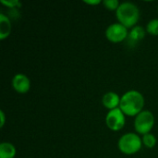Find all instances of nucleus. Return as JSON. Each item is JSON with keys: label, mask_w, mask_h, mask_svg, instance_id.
<instances>
[{"label": "nucleus", "mask_w": 158, "mask_h": 158, "mask_svg": "<svg viewBox=\"0 0 158 158\" xmlns=\"http://www.w3.org/2000/svg\"><path fill=\"white\" fill-rule=\"evenodd\" d=\"M16 155L17 149L14 144L8 142L0 143V158H15Z\"/></svg>", "instance_id": "11"}, {"label": "nucleus", "mask_w": 158, "mask_h": 158, "mask_svg": "<svg viewBox=\"0 0 158 158\" xmlns=\"http://www.w3.org/2000/svg\"><path fill=\"white\" fill-rule=\"evenodd\" d=\"M156 123L154 114L150 110H143L134 118V129L139 135L150 133Z\"/></svg>", "instance_id": "4"}, {"label": "nucleus", "mask_w": 158, "mask_h": 158, "mask_svg": "<svg viewBox=\"0 0 158 158\" xmlns=\"http://www.w3.org/2000/svg\"><path fill=\"white\" fill-rule=\"evenodd\" d=\"M6 123V115L4 110H0V128H3Z\"/></svg>", "instance_id": "16"}, {"label": "nucleus", "mask_w": 158, "mask_h": 158, "mask_svg": "<svg viewBox=\"0 0 158 158\" xmlns=\"http://www.w3.org/2000/svg\"><path fill=\"white\" fill-rule=\"evenodd\" d=\"M106 124L109 130L118 131L123 129L126 124V115L119 107L109 110L106 116Z\"/></svg>", "instance_id": "5"}, {"label": "nucleus", "mask_w": 158, "mask_h": 158, "mask_svg": "<svg viewBox=\"0 0 158 158\" xmlns=\"http://www.w3.org/2000/svg\"><path fill=\"white\" fill-rule=\"evenodd\" d=\"M157 10H158V6H157Z\"/></svg>", "instance_id": "18"}, {"label": "nucleus", "mask_w": 158, "mask_h": 158, "mask_svg": "<svg viewBox=\"0 0 158 158\" xmlns=\"http://www.w3.org/2000/svg\"><path fill=\"white\" fill-rule=\"evenodd\" d=\"M84 3L85 4H88V5L96 6V5H99V4L103 3V1H101V0H84Z\"/></svg>", "instance_id": "17"}, {"label": "nucleus", "mask_w": 158, "mask_h": 158, "mask_svg": "<svg viewBox=\"0 0 158 158\" xmlns=\"http://www.w3.org/2000/svg\"><path fill=\"white\" fill-rule=\"evenodd\" d=\"M12 88L19 94H26L31 89V80L23 73H17L11 80Z\"/></svg>", "instance_id": "7"}, {"label": "nucleus", "mask_w": 158, "mask_h": 158, "mask_svg": "<svg viewBox=\"0 0 158 158\" xmlns=\"http://www.w3.org/2000/svg\"><path fill=\"white\" fill-rule=\"evenodd\" d=\"M106 37L112 43H121L128 39L129 29L119 22L110 24L106 30Z\"/></svg>", "instance_id": "6"}, {"label": "nucleus", "mask_w": 158, "mask_h": 158, "mask_svg": "<svg viewBox=\"0 0 158 158\" xmlns=\"http://www.w3.org/2000/svg\"><path fill=\"white\" fill-rule=\"evenodd\" d=\"M142 147V138L138 133L134 132H127L123 134L118 142V150L126 156H131L138 153Z\"/></svg>", "instance_id": "3"}, {"label": "nucleus", "mask_w": 158, "mask_h": 158, "mask_svg": "<svg viewBox=\"0 0 158 158\" xmlns=\"http://www.w3.org/2000/svg\"><path fill=\"white\" fill-rule=\"evenodd\" d=\"M145 34H146V30L142 26L136 25L129 31L128 40L130 41V43L135 44L139 43L140 41L143 40L145 37Z\"/></svg>", "instance_id": "10"}, {"label": "nucleus", "mask_w": 158, "mask_h": 158, "mask_svg": "<svg viewBox=\"0 0 158 158\" xmlns=\"http://www.w3.org/2000/svg\"><path fill=\"white\" fill-rule=\"evenodd\" d=\"M120 97L121 96L115 92H107L102 97V104L108 110L118 108L120 105Z\"/></svg>", "instance_id": "8"}, {"label": "nucleus", "mask_w": 158, "mask_h": 158, "mask_svg": "<svg viewBox=\"0 0 158 158\" xmlns=\"http://www.w3.org/2000/svg\"><path fill=\"white\" fill-rule=\"evenodd\" d=\"M12 30V24L10 19L4 13L0 14V40L6 39Z\"/></svg>", "instance_id": "9"}, {"label": "nucleus", "mask_w": 158, "mask_h": 158, "mask_svg": "<svg viewBox=\"0 0 158 158\" xmlns=\"http://www.w3.org/2000/svg\"><path fill=\"white\" fill-rule=\"evenodd\" d=\"M0 2L2 5L7 6L9 8H12V9L19 8L21 6V3L19 0H1Z\"/></svg>", "instance_id": "15"}, {"label": "nucleus", "mask_w": 158, "mask_h": 158, "mask_svg": "<svg viewBox=\"0 0 158 158\" xmlns=\"http://www.w3.org/2000/svg\"><path fill=\"white\" fill-rule=\"evenodd\" d=\"M144 97L137 90H130L124 93L120 97L119 108L128 117H136L143 110Z\"/></svg>", "instance_id": "1"}, {"label": "nucleus", "mask_w": 158, "mask_h": 158, "mask_svg": "<svg viewBox=\"0 0 158 158\" xmlns=\"http://www.w3.org/2000/svg\"><path fill=\"white\" fill-rule=\"evenodd\" d=\"M146 32H148L151 35H158V19H152L148 21L146 27H145Z\"/></svg>", "instance_id": "13"}, {"label": "nucleus", "mask_w": 158, "mask_h": 158, "mask_svg": "<svg viewBox=\"0 0 158 158\" xmlns=\"http://www.w3.org/2000/svg\"><path fill=\"white\" fill-rule=\"evenodd\" d=\"M105 7L108 10H114L116 11L118 9V7L119 6L120 3L118 0H104L102 3Z\"/></svg>", "instance_id": "14"}, {"label": "nucleus", "mask_w": 158, "mask_h": 158, "mask_svg": "<svg viewBox=\"0 0 158 158\" xmlns=\"http://www.w3.org/2000/svg\"><path fill=\"white\" fill-rule=\"evenodd\" d=\"M116 18L126 28L131 29L137 25L140 19V9L132 2H122L116 10Z\"/></svg>", "instance_id": "2"}, {"label": "nucleus", "mask_w": 158, "mask_h": 158, "mask_svg": "<svg viewBox=\"0 0 158 158\" xmlns=\"http://www.w3.org/2000/svg\"><path fill=\"white\" fill-rule=\"evenodd\" d=\"M142 141H143V145H144L145 147L152 149L156 145L157 143V139L156 137L153 134V133H147L142 136Z\"/></svg>", "instance_id": "12"}]
</instances>
